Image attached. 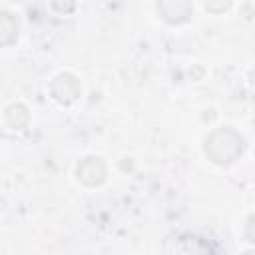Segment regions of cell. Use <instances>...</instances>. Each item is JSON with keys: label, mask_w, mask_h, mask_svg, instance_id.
I'll return each instance as SVG.
<instances>
[{"label": "cell", "mask_w": 255, "mask_h": 255, "mask_svg": "<svg viewBox=\"0 0 255 255\" xmlns=\"http://www.w3.org/2000/svg\"><path fill=\"white\" fill-rule=\"evenodd\" d=\"M78 179L90 187L94 185H100L106 181V165L100 157H86L78 163Z\"/></svg>", "instance_id": "3957f363"}, {"label": "cell", "mask_w": 255, "mask_h": 255, "mask_svg": "<svg viewBox=\"0 0 255 255\" xmlns=\"http://www.w3.org/2000/svg\"><path fill=\"white\" fill-rule=\"evenodd\" d=\"M245 237H247V241L255 243V215H251V217L247 219V225H245Z\"/></svg>", "instance_id": "52a82bcc"}, {"label": "cell", "mask_w": 255, "mask_h": 255, "mask_svg": "<svg viewBox=\"0 0 255 255\" xmlns=\"http://www.w3.org/2000/svg\"><path fill=\"white\" fill-rule=\"evenodd\" d=\"M6 122L14 129H22V126L26 128V124H28V112H26V108L20 106V104H12L10 108H6Z\"/></svg>", "instance_id": "8992f818"}, {"label": "cell", "mask_w": 255, "mask_h": 255, "mask_svg": "<svg viewBox=\"0 0 255 255\" xmlns=\"http://www.w3.org/2000/svg\"><path fill=\"white\" fill-rule=\"evenodd\" d=\"M0 16H2V18H0L2 44L8 46V44H12V42L16 40V36H18V22H16V18H14L10 12H6V10H2Z\"/></svg>", "instance_id": "5b68a950"}, {"label": "cell", "mask_w": 255, "mask_h": 255, "mask_svg": "<svg viewBox=\"0 0 255 255\" xmlns=\"http://www.w3.org/2000/svg\"><path fill=\"white\" fill-rule=\"evenodd\" d=\"M241 151H243V139L239 133H235L229 128L217 129L205 139V153L217 165L233 163L241 155Z\"/></svg>", "instance_id": "6da1fadb"}, {"label": "cell", "mask_w": 255, "mask_h": 255, "mask_svg": "<svg viewBox=\"0 0 255 255\" xmlns=\"http://www.w3.org/2000/svg\"><path fill=\"white\" fill-rule=\"evenodd\" d=\"M243 255H255V251H247V253H243Z\"/></svg>", "instance_id": "ba28073f"}, {"label": "cell", "mask_w": 255, "mask_h": 255, "mask_svg": "<svg viewBox=\"0 0 255 255\" xmlns=\"http://www.w3.org/2000/svg\"><path fill=\"white\" fill-rule=\"evenodd\" d=\"M50 90H52V98H54L58 104L70 106L72 102L78 100L82 88H80V82H78L72 74H60V76L54 78Z\"/></svg>", "instance_id": "7a4b0ae2"}, {"label": "cell", "mask_w": 255, "mask_h": 255, "mask_svg": "<svg viewBox=\"0 0 255 255\" xmlns=\"http://www.w3.org/2000/svg\"><path fill=\"white\" fill-rule=\"evenodd\" d=\"M157 12L169 24H181L193 14V6L189 2H161L157 4Z\"/></svg>", "instance_id": "277c9868"}]
</instances>
